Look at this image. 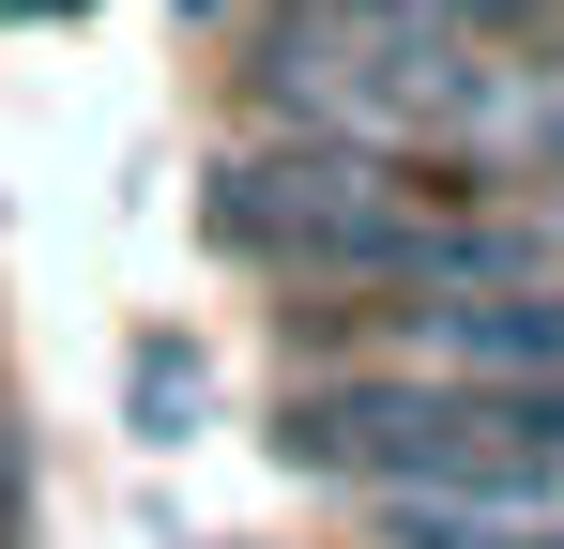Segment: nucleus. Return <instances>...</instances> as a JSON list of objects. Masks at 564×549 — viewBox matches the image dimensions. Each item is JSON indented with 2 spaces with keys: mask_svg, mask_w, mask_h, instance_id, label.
I'll return each instance as SVG.
<instances>
[{
  "mask_svg": "<svg viewBox=\"0 0 564 549\" xmlns=\"http://www.w3.org/2000/svg\"><path fill=\"white\" fill-rule=\"evenodd\" d=\"M519 46H473L427 15H367V0H260L245 31V107L275 138H336V153H488L519 169Z\"/></svg>",
  "mask_w": 564,
  "mask_h": 549,
  "instance_id": "obj_1",
  "label": "nucleus"
}]
</instances>
